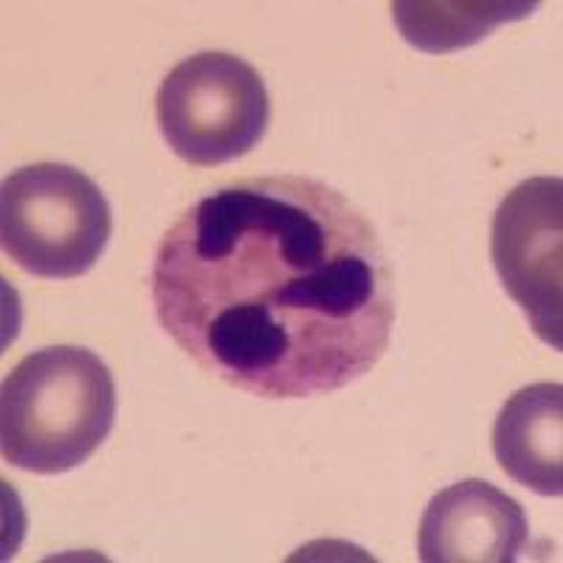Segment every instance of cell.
Wrapping results in <instances>:
<instances>
[{
    "label": "cell",
    "instance_id": "cell-7",
    "mask_svg": "<svg viewBox=\"0 0 563 563\" xmlns=\"http://www.w3.org/2000/svg\"><path fill=\"white\" fill-rule=\"evenodd\" d=\"M493 456L512 482L544 499L563 493V389L532 384L501 406L493 426Z\"/></svg>",
    "mask_w": 563,
    "mask_h": 563
},
{
    "label": "cell",
    "instance_id": "cell-4",
    "mask_svg": "<svg viewBox=\"0 0 563 563\" xmlns=\"http://www.w3.org/2000/svg\"><path fill=\"white\" fill-rule=\"evenodd\" d=\"M158 130L195 167L229 164L263 141L268 90L254 65L225 52H200L169 70L155 97Z\"/></svg>",
    "mask_w": 563,
    "mask_h": 563
},
{
    "label": "cell",
    "instance_id": "cell-2",
    "mask_svg": "<svg viewBox=\"0 0 563 563\" xmlns=\"http://www.w3.org/2000/svg\"><path fill=\"white\" fill-rule=\"evenodd\" d=\"M119 411L108 364L85 346H45L0 389V451L37 476L68 474L97 454Z\"/></svg>",
    "mask_w": 563,
    "mask_h": 563
},
{
    "label": "cell",
    "instance_id": "cell-8",
    "mask_svg": "<svg viewBox=\"0 0 563 563\" xmlns=\"http://www.w3.org/2000/svg\"><path fill=\"white\" fill-rule=\"evenodd\" d=\"M538 3H426L397 0L391 3L395 23L404 40L426 54H454L490 37L512 20L530 18Z\"/></svg>",
    "mask_w": 563,
    "mask_h": 563
},
{
    "label": "cell",
    "instance_id": "cell-6",
    "mask_svg": "<svg viewBox=\"0 0 563 563\" xmlns=\"http://www.w3.org/2000/svg\"><path fill=\"white\" fill-rule=\"evenodd\" d=\"M530 550L525 507L482 479L445 487L429 501L417 532L426 563H512Z\"/></svg>",
    "mask_w": 563,
    "mask_h": 563
},
{
    "label": "cell",
    "instance_id": "cell-1",
    "mask_svg": "<svg viewBox=\"0 0 563 563\" xmlns=\"http://www.w3.org/2000/svg\"><path fill=\"white\" fill-rule=\"evenodd\" d=\"M164 333L206 375L265 400L355 384L389 350L395 282L375 225L301 175L220 186L155 251Z\"/></svg>",
    "mask_w": 563,
    "mask_h": 563
},
{
    "label": "cell",
    "instance_id": "cell-5",
    "mask_svg": "<svg viewBox=\"0 0 563 563\" xmlns=\"http://www.w3.org/2000/svg\"><path fill=\"white\" fill-rule=\"evenodd\" d=\"M563 184L530 178L501 200L493 214L490 256L507 296L530 321L532 333L563 350Z\"/></svg>",
    "mask_w": 563,
    "mask_h": 563
},
{
    "label": "cell",
    "instance_id": "cell-3",
    "mask_svg": "<svg viewBox=\"0 0 563 563\" xmlns=\"http://www.w3.org/2000/svg\"><path fill=\"white\" fill-rule=\"evenodd\" d=\"M110 206L93 178L68 164H32L0 189V245L40 279H77L108 249Z\"/></svg>",
    "mask_w": 563,
    "mask_h": 563
}]
</instances>
